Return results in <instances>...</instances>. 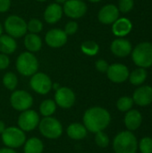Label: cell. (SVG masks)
I'll use <instances>...</instances> for the list:
<instances>
[{
  "instance_id": "obj_5",
  "label": "cell",
  "mask_w": 152,
  "mask_h": 153,
  "mask_svg": "<svg viewBox=\"0 0 152 153\" xmlns=\"http://www.w3.org/2000/svg\"><path fill=\"white\" fill-rule=\"evenodd\" d=\"M2 142L5 147L18 149L23 146L27 140L26 134L18 126H8L1 134Z\"/></svg>"
},
{
  "instance_id": "obj_17",
  "label": "cell",
  "mask_w": 152,
  "mask_h": 153,
  "mask_svg": "<svg viewBox=\"0 0 152 153\" xmlns=\"http://www.w3.org/2000/svg\"><path fill=\"white\" fill-rule=\"evenodd\" d=\"M133 101L142 107L148 106L152 102V88L142 86L138 88L133 93Z\"/></svg>"
},
{
  "instance_id": "obj_11",
  "label": "cell",
  "mask_w": 152,
  "mask_h": 153,
  "mask_svg": "<svg viewBox=\"0 0 152 153\" xmlns=\"http://www.w3.org/2000/svg\"><path fill=\"white\" fill-rule=\"evenodd\" d=\"M55 102L61 108H71L76 100V96L73 91L68 87H60L55 91Z\"/></svg>"
},
{
  "instance_id": "obj_9",
  "label": "cell",
  "mask_w": 152,
  "mask_h": 153,
  "mask_svg": "<svg viewBox=\"0 0 152 153\" xmlns=\"http://www.w3.org/2000/svg\"><path fill=\"white\" fill-rule=\"evenodd\" d=\"M39 121L40 117L39 113L30 108L21 112L17 119V125L19 128H21L23 132L27 133L38 128Z\"/></svg>"
},
{
  "instance_id": "obj_7",
  "label": "cell",
  "mask_w": 152,
  "mask_h": 153,
  "mask_svg": "<svg viewBox=\"0 0 152 153\" xmlns=\"http://www.w3.org/2000/svg\"><path fill=\"white\" fill-rule=\"evenodd\" d=\"M4 30L6 33L14 38L18 39L24 36L27 32V22L18 15H10L4 21Z\"/></svg>"
},
{
  "instance_id": "obj_33",
  "label": "cell",
  "mask_w": 152,
  "mask_h": 153,
  "mask_svg": "<svg viewBox=\"0 0 152 153\" xmlns=\"http://www.w3.org/2000/svg\"><path fill=\"white\" fill-rule=\"evenodd\" d=\"M133 7V0H120L119 9L123 13H127L131 11Z\"/></svg>"
},
{
  "instance_id": "obj_23",
  "label": "cell",
  "mask_w": 152,
  "mask_h": 153,
  "mask_svg": "<svg viewBox=\"0 0 152 153\" xmlns=\"http://www.w3.org/2000/svg\"><path fill=\"white\" fill-rule=\"evenodd\" d=\"M24 46L29 52H38L42 47V39L38 34L29 33L24 38Z\"/></svg>"
},
{
  "instance_id": "obj_39",
  "label": "cell",
  "mask_w": 152,
  "mask_h": 153,
  "mask_svg": "<svg viewBox=\"0 0 152 153\" xmlns=\"http://www.w3.org/2000/svg\"><path fill=\"white\" fill-rule=\"evenodd\" d=\"M5 128H6V126H5L4 122L2 121V120H0V135L4 133V131L5 130Z\"/></svg>"
},
{
  "instance_id": "obj_29",
  "label": "cell",
  "mask_w": 152,
  "mask_h": 153,
  "mask_svg": "<svg viewBox=\"0 0 152 153\" xmlns=\"http://www.w3.org/2000/svg\"><path fill=\"white\" fill-rule=\"evenodd\" d=\"M133 104V100L130 97H122L116 102V107L121 112L129 111Z\"/></svg>"
},
{
  "instance_id": "obj_42",
  "label": "cell",
  "mask_w": 152,
  "mask_h": 153,
  "mask_svg": "<svg viewBox=\"0 0 152 153\" xmlns=\"http://www.w3.org/2000/svg\"><path fill=\"white\" fill-rule=\"evenodd\" d=\"M2 33H3V27H2V25L0 23V36L2 35Z\"/></svg>"
},
{
  "instance_id": "obj_6",
  "label": "cell",
  "mask_w": 152,
  "mask_h": 153,
  "mask_svg": "<svg viewBox=\"0 0 152 153\" xmlns=\"http://www.w3.org/2000/svg\"><path fill=\"white\" fill-rule=\"evenodd\" d=\"M133 60L140 67L145 68L152 65V44L143 42L139 44L133 51Z\"/></svg>"
},
{
  "instance_id": "obj_12",
  "label": "cell",
  "mask_w": 152,
  "mask_h": 153,
  "mask_svg": "<svg viewBox=\"0 0 152 153\" xmlns=\"http://www.w3.org/2000/svg\"><path fill=\"white\" fill-rule=\"evenodd\" d=\"M63 11L66 16L73 19H79L85 15L87 5L82 0H66L64 4Z\"/></svg>"
},
{
  "instance_id": "obj_25",
  "label": "cell",
  "mask_w": 152,
  "mask_h": 153,
  "mask_svg": "<svg viewBox=\"0 0 152 153\" xmlns=\"http://www.w3.org/2000/svg\"><path fill=\"white\" fill-rule=\"evenodd\" d=\"M56 104L54 100L47 99L43 100L39 105V113L43 117H52L56 111Z\"/></svg>"
},
{
  "instance_id": "obj_27",
  "label": "cell",
  "mask_w": 152,
  "mask_h": 153,
  "mask_svg": "<svg viewBox=\"0 0 152 153\" xmlns=\"http://www.w3.org/2000/svg\"><path fill=\"white\" fill-rule=\"evenodd\" d=\"M81 50L83 54L87 56H95L99 50V46L97 42L93 40H87L82 43Z\"/></svg>"
},
{
  "instance_id": "obj_34",
  "label": "cell",
  "mask_w": 152,
  "mask_h": 153,
  "mask_svg": "<svg viewBox=\"0 0 152 153\" xmlns=\"http://www.w3.org/2000/svg\"><path fill=\"white\" fill-rule=\"evenodd\" d=\"M78 23L76 22H73V21H71V22H68L65 26V32L68 35H73L74 34L77 30H78Z\"/></svg>"
},
{
  "instance_id": "obj_4",
  "label": "cell",
  "mask_w": 152,
  "mask_h": 153,
  "mask_svg": "<svg viewBox=\"0 0 152 153\" xmlns=\"http://www.w3.org/2000/svg\"><path fill=\"white\" fill-rule=\"evenodd\" d=\"M16 69L23 76H31L38 72L39 61L31 52H23L17 57Z\"/></svg>"
},
{
  "instance_id": "obj_35",
  "label": "cell",
  "mask_w": 152,
  "mask_h": 153,
  "mask_svg": "<svg viewBox=\"0 0 152 153\" xmlns=\"http://www.w3.org/2000/svg\"><path fill=\"white\" fill-rule=\"evenodd\" d=\"M95 66H96V69L100 72V73H107L108 69V64L107 61L103 60V59H99L96 62L95 64Z\"/></svg>"
},
{
  "instance_id": "obj_38",
  "label": "cell",
  "mask_w": 152,
  "mask_h": 153,
  "mask_svg": "<svg viewBox=\"0 0 152 153\" xmlns=\"http://www.w3.org/2000/svg\"><path fill=\"white\" fill-rule=\"evenodd\" d=\"M0 153H17V152L14 149L8 148V147H4L0 149Z\"/></svg>"
},
{
  "instance_id": "obj_28",
  "label": "cell",
  "mask_w": 152,
  "mask_h": 153,
  "mask_svg": "<svg viewBox=\"0 0 152 153\" xmlns=\"http://www.w3.org/2000/svg\"><path fill=\"white\" fill-rule=\"evenodd\" d=\"M146 77H147V72L143 68L136 69L133 72H132L131 74H129L130 82L133 85H140V84H142L146 80Z\"/></svg>"
},
{
  "instance_id": "obj_21",
  "label": "cell",
  "mask_w": 152,
  "mask_h": 153,
  "mask_svg": "<svg viewBox=\"0 0 152 153\" xmlns=\"http://www.w3.org/2000/svg\"><path fill=\"white\" fill-rule=\"evenodd\" d=\"M132 30V23L131 22L126 18H120L117 19L114 23L112 27L113 33L116 36H125L127 35Z\"/></svg>"
},
{
  "instance_id": "obj_41",
  "label": "cell",
  "mask_w": 152,
  "mask_h": 153,
  "mask_svg": "<svg viewBox=\"0 0 152 153\" xmlns=\"http://www.w3.org/2000/svg\"><path fill=\"white\" fill-rule=\"evenodd\" d=\"M66 2V0H56V3L61 4H65Z\"/></svg>"
},
{
  "instance_id": "obj_40",
  "label": "cell",
  "mask_w": 152,
  "mask_h": 153,
  "mask_svg": "<svg viewBox=\"0 0 152 153\" xmlns=\"http://www.w3.org/2000/svg\"><path fill=\"white\" fill-rule=\"evenodd\" d=\"M60 87H61V86H60L59 83H57V82H53V83H52V90H54L55 91H56V90H58Z\"/></svg>"
},
{
  "instance_id": "obj_18",
  "label": "cell",
  "mask_w": 152,
  "mask_h": 153,
  "mask_svg": "<svg viewBox=\"0 0 152 153\" xmlns=\"http://www.w3.org/2000/svg\"><path fill=\"white\" fill-rule=\"evenodd\" d=\"M111 51L114 55L119 57H125L128 56L132 51V45L127 39H117L111 44Z\"/></svg>"
},
{
  "instance_id": "obj_32",
  "label": "cell",
  "mask_w": 152,
  "mask_h": 153,
  "mask_svg": "<svg viewBox=\"0 0 152 153\" xmlns=\"http://www.w3.org/2000/svg\"><path fill=\"white\" fill-rule=\"evenodd\" d=\"M142 153H152V139L151 137H144L141 140L139 144Z\"/></svg>"
},
{
  "instance_id": "obj_8",
  "label": "cell",
  "mask_w": 152,
  "mask_h": 153,
  "mask_svg": "<svg viewBox=\"0 0 152 153\" xmlns=\"http://www.w3.org/2000/svg\"><path fill=\"white\" fill-rule=\"evenodd\" d=\"M33 97L24 90H14L10 96V104L16 111H25L33 106Z\"/></svg>"
},
{
  "instance_id": "obj_16",
  "label": "cell",
  "mask_w": 152,
  "mask_h": 153,
  "mask_svg": "<svg viewBox=\"0 0 152 153\" xmlns=\"http://www.w3.org/2000/svg\"><path fill=\"white\" fill-rule=\"evenodd\" d=\"M63 13V6L57 3H53L47 6L44 12V20L49 24H55L62 18Z\"/></svg>"
},
{
  "instance_id": "obj_24",
  "label": "cell",
  "mask_w": 152,
  "mask_h": 153,
  "mask_svg": "<svg viewBox=\"0 0 152 153\" xmlns=\"http://www.w3.org/2000/svg\"><path fill=\"white\" fill-rule=\"evenodd\" d=\"M17 48V43L14 38L7 35L0 36V52L5 55L13 54Z\"/></svg>"
},
{
  "instance_id": "obj_14",
  "label": "cell",
  "mask_w": 152,
  "mask_h": 153,
  "mask_svg": "<svg viewBox=\"0 0 152 153\" xmlns=\"http://www.w3.org/2000/svg\"><path fill=\"white\" fill-rule=\"evenodd\" d=\"M107 74L111 82L121 83L129 77V71L128 68L122 64H113L108 66Z\"/></svg>"
},
{
  "instance_id": "obj_44",
  "label": "cell",
  "mask_w": 152,
  "mask_h": 153,
  "mask_svg": "<svg viewBox=\"0 0 152 153\" xmlns=\"http://www.w3.org/2000/svg\"><path fill=\"white\" fill-rule=\"evenodd\" d=\"M36 1H38V2H46L47 0H36Z\"/></svg>"
},
{
  "instance_id": "obj_30",
  "label": "cell",
  "mask_w": 152,
  "mask_h": 153,
  "mask_svg": "<svg viewBox=\"0 0 152 153\" xmlns=\"http://www.w3.org/2000/svg\"><path fill=\"white\" fill-rule=\"evenodd\" d=\"M43 29V23L40 20L32 18L27 22V30L30 31V33H35L38 34Z\"/></svg>"
},
{
  "instance_id": "obj_2",
  "label": "cell",
  "mask_w": 152,
  "mask_h": 153,
  "mask_svg": "<svg viewBox=\"0 0 152 153\" xmlns=\"http://www.w3.org/2000/svg\"><path fill=\"white\" fill-rule=\"evenodd\" d=\"M38 128L40 134L44 138L49 140L58 139L64 133V127L62 123L53 116L46 117L40 119Z\"/></svg>"
},
{
  "instance_id": "obj_13",
  "label": "cell",
  "mask_w": 152,
  "mask_h": 153,
  "mask_svg": "<svg viewBox=\"0 0 152 153\" xmlns=\"http://www.w3.org/2000/svg\"><path fill=\"white\" fill-rule=\"evenodd\" d=\"M45 41L47 45L51 48H61L67 42V34L64 30L52 29L46 33Z\"/></svg>"
},
{
  "instance_id": "obj_3",
  "label": "cell",
  "mask_w": 152,
  "mask_h": 153,
  "mask_svg": "<svg viewBox=\"0 0 152 153\" xmlns=\"http://www.w3.org/2000/svg\"><path fill=\"white\" fill-rule=\"evenodd\" d=\"M137 139L130 131L119 133L113 141V148L116 153H136Z\"/></svg>"
},
{
  "instance_id": "obj_26",
  "label": "cell",
  "mask_w": 152,
  "mask_h": 153,
  "mask_svg": "<svg viewBox=\"0 0 152 153\" xmlns=\"http://www.w3.org/2000/svg\"><path fill=\"white\" fill-rule=\"evenodd\" d=\"M4 86L11 91H13L18 85V78L16 74L13 72H7L4 74L2 79Z\"/></svg>"
},
{
  "instance_id": "obj_15",
  "label": "cell",
  "mask_w": 152,
  "mask_h": 153,
  "mask_svg": "<svg viewBox=\"0 0 152 153\" xmlns=\"http://www.w3.org/2000/svg\"><path fill=\"white\" fill-rule=\"evenodd\" d=\"M119 16V10L114 4H107L103 6L98 14L99 20L101 23L111 24L114 23Z\"/></svg>"
},
{
  "instance_id": "obj_10",
  "label": "cell",
  "mask_w": 152,
  "mask_h": 153,
  "mask_svg": "<svg viewBox=\"0 0 152 153\" xmlns=\"http://www.w3.org/2000/svg\"><path fill=\"white\" fill-rule=\"evenodd\" d=\"M52 81L50 77L44 73H36L31 75L30 86L32 91L39 95H47L52 90Z\"/></svg>"
},
{
  "instance_id": "obj_20",
  "label": "cell",
  "mask_w": 152,
  "mask_h": 153,
  "mask_svg": "<svg viewBox=\"0 0 152 153\" xmlns=\"http://www.w3.org/2000/svg\"><path fill=\"white\" fill-rule=\"evenodd\" d=\"M142 117L141 113L135 109H130L129 111H127L125 117V125L130 131H134L138 129L142 124Z\"/></svg>"
},
{
  "instance_id": "obj_37",
  "label": "cell",
  "mask_w": 152,
  "mask_h": 153,
  "mask_svg": "<svg viewBox=\"0 0 152 153\" xmlns=\"http://www.w3.org/2000/svg\"><path fill=\"white\" fill-rule=\"evenodd\" d=\"M11 0H0V13H5L10 9Z\"/></svg>"
},
{
  "instance_id": "obj_22",
  "label": "cell",
  "mask_w": 152,
  "mask_h": 153,
  "mask_svg": "<svg viewBox=\"0 0 152 153\" xmlns=\"http://www.w3.org/2000/svg\"><path fill=\"white\" fill-rule=\"evenodd\" d=\"M44 143L38 137H30L27 139L23 144L24 153H43Z\"/></svg>"
},
{
  "instance_id": "obj_43",
  "label": "cell",
  "mask_w": 152,
  "mask_h": 153,
  "mask_svg": "<svg viewBox=\"0 0 152 153\" xmlns=\"http://www.w3.org/2000/svg\"><path fill=\"white\" fill-rule=\"evenodd\" d=\"M90 2H92V3H98V2H99V1H101V0H89Z\"/></svg>"
},
{
  "instance_id": "obj_19",
  "label": "cell",
  "mask_w": 152,
  "mask_h": 153,
  "mask_svg": "<svg viewBox=\"0 0 152 153\" xmlns=\"http://www.w3.org/2000/svg\"><path fill=\"white\" fill-rule=\"evenodd\" d=\"M87 134L88 131L84 126V125L82 123H77V122L72 123L66 128V134L72 140H75V141L83 140L87 136Z\"/></svg>"
},
{
  "instance_id": "obj_1",
  "label": "cell",
  "mask_w": 152,
  "mask_h": 153,
  "mask_svg": "<svg viewBox=\"0 0 152 153\" xmlns=\"http://www.w3.org/2000/svg\"><path fill=\"white\" fill-rule=\"evenodd\" d=\"M111 116L109 112L101 107H91L88 108L82 117V124L88 132L96 134L104 131L110 124Z\"/></svg>"
},
{
  "instance_id": "obj_45",
  "label": "cell",
  "mask_w": 152,
  "mask_h": 153,
  "mask_svg": "<svg viewBox=\"0 0 152 153\" xmlns=\"http://www.w3.org/2000/svg\"><path fill=\"white\" fill-rule=\"evenodd\" d=\"M0 113H1V109H0Z\"/></svg>"
},
{
  "instance_id": "obj_31",
  "label": "cell",
  "mask_w": 152,
  "mask_h": 153,
  "mask_svg": "<svg viewBox=\"0 0 152 153\" xmlns=\"http://www.w3.org/2000/svg\"><path fill=\"white\" fill-rule=\"evenodd\" d=\"M95 143L100 148H107L109 144V137L103 131L95 134Z\"/></svg>"
},
{
  "instance_id": "obj_36",
  "label": "cell",
  "mask_w": 152,
  "mask_h": 153,
  "mask_svg": "<svg viewBox=\"0 0 152 153\" xmlns=\"http://www.w3.org/2000/svg\"><path fill=\"white\" fill-rule=\"evenodd\" d=\"M10 65V59L7 55L0 53V70L6 69Z\"/></svg>"
}]
</instances>
